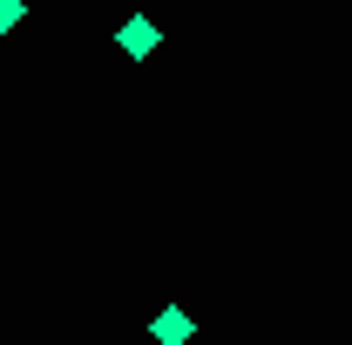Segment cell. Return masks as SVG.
I'll list each match as a JSON object with an SVG mask.
<instances>
[{"instance_id":"3957f363","label":"cell","mask_w":352,"mask_h":345,"mask_svg":"<svg viewBox=\"0 0 352 345\" xmlns=\"http://www.w3.org/2000/svg\"><path fill=\"white\" fill-rule=\"evenodd\" d=\"M21 21H28V0H0V34H14Z\"/></svg>"},{"instance_id":"7a4b0ae2","label":"cell","mask_w":352,"mask_h":345,"mask_svg":"<svg viewBox=\"0 0 352 345\" xmlns=\"http://www.w3.org/2000/svg\"><path fill=\"white\" fill-rule=\"evenodd\" d=\"M149 332H156V345H190L197 325H190V311H183V304H170V311H156V318H149Z\"/></svg>"},{"instance_id":"6da1fadb","label":"cell","mask_w":352,"mask_h":345,"mask_svg":"<svg viewBox=\"0 0 352 345\" xmlns=\"http://www.w3.org/2000/svg\"><path fill=\"white\" fill-rule=\"evenodd\" d=\"M116 41H122V54H135V61H142V54H156L163 27H156L149 14H135V21H122V34H116Z\"/></svg>"}]
</instances>
